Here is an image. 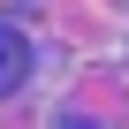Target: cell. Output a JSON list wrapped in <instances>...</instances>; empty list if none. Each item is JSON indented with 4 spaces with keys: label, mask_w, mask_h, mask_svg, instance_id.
I'll return each mask as SVG.
<instances>
[{
    "label": "cell",
    "mask_w": 129,
    "mask_h": 129,
    "mask_svg": "<svg viewBox=\"0 0 129 129\" xmlns=\"http://www.w3.org/2000/svg\"><path fill=\"white\" fill-rule=\"evenodd\" d=\"M8 69H15V46H8V38H0V76H8Z\"/></svg>",
    "instance_id": "1"
}]
</instances>
